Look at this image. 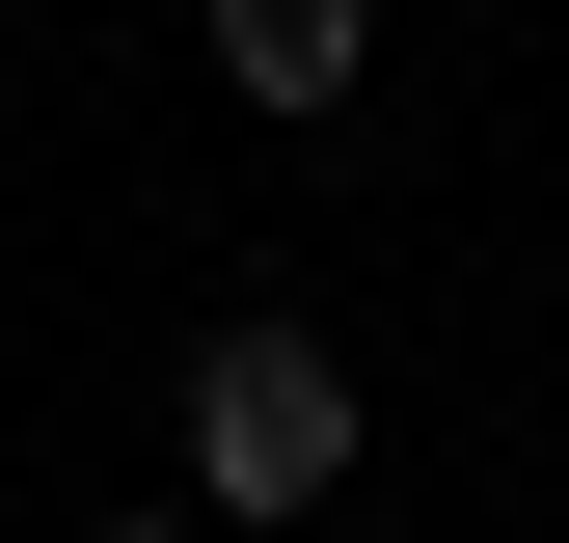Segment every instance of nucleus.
Here are the masks:
<instances>
[{
  "mask_svg": "<svg viewBox=\"0 0 569 543\" xmlns=\"http://www.w3.org/2000/svg\"><path fill=\"white\" fill-rule=\"evenodd\" d=\"M190 490L218 516H326L352 490V354L326 326H218V354H190Z\"/></svg>",
  "mask_w": 569,
  "mask_h": 543,
  "instance_id": "obj_1",
  "label": "nucleus"
},
{
  "mask_svg": "<svg viewBox=\"0 0 569 543\" xmlns=\"http://www.w3.org/2000/svg\"><path fill=\"white\" fill-rule=\"evenodd\" d=\"M352 55H380V0H218V82L244 109H352Z\"/></svg>",
  "mask_w": 569,
  "mask_h": 543,
  "instance_id": "obj_2",
  "label": "nucleus"
},
{
  "mask_svg": "<svg viewBox=\"0 0 569 543\" xmlns=\"http://www.w3.org/2000/svg\"><path fill=\"white\" fill-rule=\"evenodd\" d=\"M109 543H163V516H109Z\"/></svg>",
  "mask_w": 569,
  "mask_h": 543,
  "instance_id": "obj_3",
  "label": "nucleus"
}]
</instances>
